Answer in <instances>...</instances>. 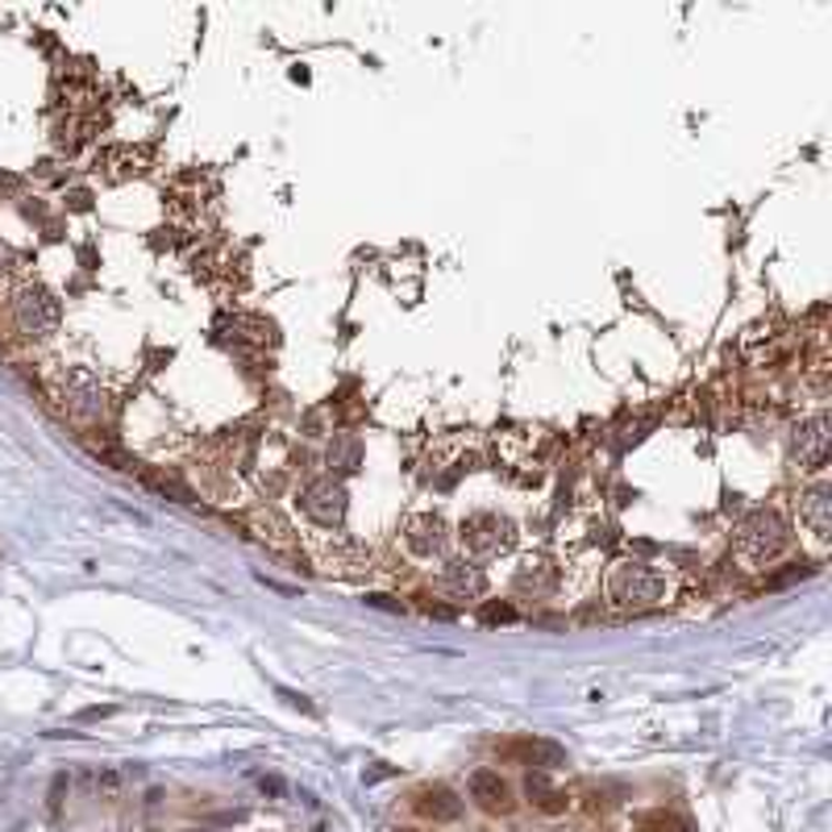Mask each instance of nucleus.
<instances>
[{
  "label": "nucleus",
  "instance_id": "nucleus-1",
  "mask_svg": "<svg viewBox=\"0 0 832 832\" xmlns=\"http://www.w3.org/2000/svg\"><path fill=\"white\" fill-rule=\"evenodd\" d=\"M604 592H608V604H616L620 612H654V608L674 604L678 575L650 566L641 558H620L604 575Z\"/></svg>",
  "mask_w": 832,
  "mask_h": 832
},
{
  "label": "nucleus",
  "instance_id": "nucleus-2",
  "mask_svg": "<svg viewBox=\"0 0 832 832\" xmlns=\"http://www.w3.org/2000/svg\"><path fill=\"white\" fill-rule=\"evenodd\" d=\"M791 520L783 508H757L750 513L733 533V554L745 571H762V566H774L778 558L791 550Z\"/></svg>",
  "mask_w": 832,
  "mask_h": 832
},
{
  "label": "nucleus",
  "instance_id": "nucleus-3",
  "mask_svg": "<svg viewBox=\"0 0 832 832\" xmlns=\"http://www.w3.org/2000/svg\"><path fill=\"white\" fill-rule=\"evenodd\" d=\"M4 313L13 321L18 337H25V341H46V337H55L63 329V300L46 283H38V279L18 283L9 292Z\"/></svg>",
  "mask_w": 832,
  "mask_h": 832
},
{
  "label": "nucleus",
  "instance_id": "nucleus-4",
  "mask_svg": "<svg viewBox=\"0 0 832 832\" xmlns=\"http://www.w3.org/2000/svg\"><path fill=\"white\" fill-rule=\"evenodd\" d=\"M50 396L59 400V408L76 425H100L109 416V392L100 387V379L83 367H71V371H59L50 379Z\"/></svg>",
  "mask_w": 832,
  "mask_h": 832
},
{
  "label": "nucleus",
  "instance_id": "nucleus-5",
  "mask_svg": "<svg viewBox=\"0 0 832 832\" xmlns=\"http://www.w3.org/2000/svg\"><path fill=\"white\" fill-rule=\"evenodd\" d=\"M308 550H313V562H317L321 575L334 578H367L375 571V554L355 541L350 533H313L308 537Z\"/></svg>",
  "mask_w": 832,
  "mask_h": 832
},
{
  "label": "nucleus",
  "instance_id": "nucleus-6",
  "mask_svg": "<svg viewBox=\"0 0 832 832\" xmlns=\"http://www.w3.org/2000/svg\"><path fill=\"white\" fill-rule=\"evenodd\" d=\"M458 541L471 562H496L516 550V525L499 513H471L458 529Z\"/></svg>",
  "mask_w": 832,
  "mask_h": 832
},
{
  "label": "nucleus",
  "instance_id": "nucleus-7",
  "mask_svg": "<svg viewBox=\"0 0 832 832\" xmlns=\"http://www.w3.org/2000/svg\"><path fill=\"white\" fill-rule=\"evenodd\" d=\"M795 516H799V529L812 537L816 550H824L832 537V487L824 475H816L808 487H799L795 496Z\"/></svg>",
  "mask_w": 832,
  "mask_h": 832
},
{
  "label": "nucleus",
  "instance_id": "nucleus-8",
  "mask_svg": "<svg viewBox=\"0 0 832 832\" xmlns=\"http://www.w3.org/2000/svg\"><path fill=\"white\" fill-rule=\"evenodd\" d=\"M300 513L317 525V533H334L346 520V487L337 479H313L300 492Z\"/></svg>",
  "mask_w": 832,
  "mask_h": 832
},
{
  "label": "nucleus",
  "instance_id": "nucleus-9",
  "mask_svg": "<svg viewBox=\"0 0 832 832\" xmlns=\"http://www.w3.org/2000/svg\"><path fill=\"white\" fill-rule=\"evenodd\" d=\"M832 425H829V416L824 413H812L808 420H799L795 425V434H791V454L795 462H799V471H824V462H829V434Z\"/></svg>",
  "mask_w": 832,
  "mask_h": 832
},
{
  "label": "nucleus",
  "instance_id": "nucleus-10",
  "mask_svg": "<svg viewBox=\"0 0 832 832\" xmlns=\"http://www.w3.org/2000/svg\"><path fill=\"white\" fill-rule=\"evenodd\" d=\"M434 592H441L454 604H466V599H479V595L487 592V575L471 558H450V562H441V571L434 575Z\"/></svg>",
  "mask_w": 832,
  "mask_h": 832
},
{
  "label": "nucleus",
  "instance_id": "nucleus-11",
  "mask_svg": "<svg viewBox=\"0 0 832 832\" xmlns=\"http://www.w3.org/2000/svg\"><path fill=\"white\" fill-rule=\"evenodd\" d=\"M400 541H404V550L413 558H437L441 550H446V520L437 513H413L408 520H404V529H400Z\"/></svg>",
  "mask_w": 832,
  "mask_h": 832
},
{
  "label": "nucleus",
  "instance_id": "nucleus-12",
  "mask_svg": "<svg viewBox=\"0 0 832 832\" xmlns=\"http://www.w3.org/2000/svg\"><path fill=\"white\" fill-rule=\"evenodd\" d=\"M558 587V566L546 554H525L513 566V595L516 599H546Z\"/></svg>",
  "mask_w": 832,
  "mask_h": 832
},
{
  "label": "nucleus",
  "instance_id": "nucleus-13",
  "mask_svg": "<svg viewBox=\"0 0 832 832\" xmlns=\"http://www.w3.org/2000/svg\"><path fill=\"white\" fill-rule=\"evenodd\" d=\"M471 799L487 816H508L516 808V795L508 787V778H499V771H475L471 774Z\"/></svg>",
  "mask_w": 832,
  "mask_h": 832
},
{
  "label": "nucleus",
  "instance_id": "nucleus-14",
  "mask_svg": "<svg viewBox=\"0 0 832 832\" xmlns=\"http://www.w3.org/2000/svg\"><path fill=\"white\" fill-rule=\"evenodd\" d=\"M413 812L434 820V824H454L458 816H462V799H458L450 787L434 783V787H420V791L413 795Z\"/></svg>",
  "mask_w": 832,
  "mask_h": 832
},
{
  "label": "nucleus",
  "instance_id": "nucleus-15",
  "mask_svg": "<svg viewBox=\"0 0 832 832\" xmlns=\"http://www.w3.org/2000/svg\"><path fill=\"white\" fill-rule=\"evenodd\" d=\"M508 753H513L520 766H533V771H546V774L562 771V766L571 762L562 745H554V741H541V737H533V741H516Z\"/></svg>",
  "mask_w": 832,
  "mask_h": 832
},
{
  "label": "nucleus",
  "instance_id": "nucleus-16",
  "mask_svg": "<svg viewBox=\"0 0 832 832\" xmlns=\"http://www.w3.org/2000/svg\"><path fill=\"white\" fill-rule=\"evenodd\" d=\"M525 795H529V803H533L537 812H546V816H558L571 808V795L562 791V787H554V778L546 771H533L525 778Z\"/></svg>",
  "mask_w": 832,
  "mask_h": 832
},
{
  "label": "nucleus",
  "instance_id": "nucleus-17",
  "mask_svg": "<svg viewBox=\"0 0 832 832\" xmlns=\"http://www.w3.org/2000/svg\"><path fill=\"white\" fill-rule=\"evenodd\" d=\"M479 620H487V625H516L520 612L513 608V599H483V608H479Z\"/></svg>",
  "mask_w": 832,
  "mask_h": 832
},
{
  "label": "nucleus",
  "instance_id": "nucleus-18",
  "mask_svg": "<svg viewBox=\"0 0 832 832\" xmlns=\"http://www.w3.org/2000/svg\"><path fill=\"white\" fill-rule=\"evenodd\" d=\"M641 829L645 832H695L683 816H674V812H654V816H645L641 820Z\"/></svg>",
  "mask_w": 832,
  "mask_h": 832
},
{
  "label": "nucleus",
  "instance_id": "nucleus-19",
  "mask_svg": "<svg viewBox=\"0 0 832 832\" xmlns=\"http://www.w3.org/2000/svg\"><path fill=\"white\" fill-rule=\"evenodd\" d=\"M329 466H337V471H355L358 466V441L355 437H346L341 446H329Z\"/></svg>",
  "mask_w": 832,
  "mask_h": 832
},
{
  "label": "nucleus",
  "instance_id": "nucleus-20",
  "mask_svg": "<svg viewBox=\"0 0 832 832\" xmlns=\"http://www.w3.org/2000/svg\"><path fill=\"white\" fill-rule=\"evenodd\" d=\"M400 832H416V829H400Z\"/></svg>",
  "mask_w": 832,
  "mask_h": 832
},
{
  "label": "nucleus",
  "instance_id": "nucleus-21",
  "mask_svg": "<svg viewBox=\"0 0 832 832\" xmlns=\"http://www.w3.org/2000/svg\"><path fill=\"white\" fill-rule=\"evenodd\" d=\"M479 832H483V829H479Z\"/></svg>",
  "mask_w": 832,
  "mask_h": 832
}]
</instances>
